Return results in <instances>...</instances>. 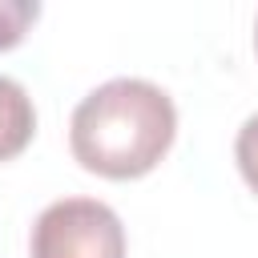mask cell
Returning a JSON list of instances; mask_svg holds the SVG:
<instances>
[{
    "instance_id": "5b68a950",
    "label": "cell",
    "mask_w": 258,
    "mask_h": 258,
    "mask_svg": "<svg viewBox=\"0 0 258 258\" xmlns=\"http://www.w3.org/2000/svg\"><path fill=\"white\" fill-rule=\"evenodd\" d=\"M234 157H238V169H242L246 185L258 194V113H254V117H246V125L238 129Z\"/></svg>"
},
{
    "instance_id": "277c9868",
    "label": "cell",
    "mask_w": 258,
    "mask_h": 258,
    "mask_svg": "<svg viewBox=\"0 0 258 258\" xmlns=\"http://www.w3.org/2000/svg\"><path fill=\"white\" fill-rule=\"evenodd\" d=\"M36 16H40L36 0H0V48L20 44Z\"/></svg>"
},
{
    "instance_id": "8992f818",
    "label": "cell",
    "mask_w": 258,
    "mask_h": 258,
    "mask_svg": "<svg viewBox=\"0 0 258 258\" xmlns=\"http://www.w3.org/2000/svg\"><path fill=\"white\" fill-rule=\"evenodd\" d=\"M254 48H258V24H254Z\"/></svg>"
},
{
    "instance_id": "7a4b0ae2",
    "label": "cell",
    "mask_w": 258,
    "mask_h": 258,
    "mask_svg": "<svg viewBox=\"0 0 258 258\" xmlns=\"http://www.w3.org/2000/svg\"><path fill=\"white\" fill-rule=\"evenodd\" d=\"M32 258H125V226L97 198L52 202L28 242Z\"/></svg>"
},
{
    "instance_id": "3957f363",
    "label": "cell",
    "mask_w": 258,
    "mask_h": 258,
    "mask_svg": "<svg viewBox=\"0 0 258 258\" xmlns=\"http://www.w3.org/2000/svg\"><path fill=\"white\" fill-rule=\"evenodd\" d=\"M32 133H36L32 97L12 77H0V161L24 153V145L32 141Z\"/></svg>"
},
{
    "instance_id": "6da1fadb",
    "label": "cell",
    "mask_w": 258,
    "mask_h": 258,
    "mask_svg": "<svg viewBox=\"0 0 258 258\" xmlns=\"http://www.w3.org/2000/svg\"><path fill=\"white\" fill-rule=\"evenodd\" d=\"M177 133V109L165 89L141 77H117L97 85L69 125L73 157L101 177L129 181L149 173Z\"/></svg>"
}]
</instances>
